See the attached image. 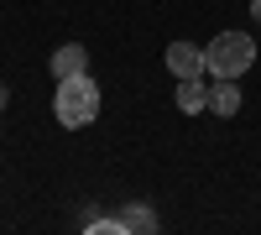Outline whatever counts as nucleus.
<instances>
[{
	"mask_svg": "<svg viewBox=\"0 0 261 235\" xmlns=\"http://www.w3.org/2000/svg\"><path fill=\"white\" fill-rule=\"evenodd\" d=\"M53 115L63 131H79L99 115V84L89 73H73V79H58V94H53Z\"/></svg>",
	"mask_w": 261,
	"mask_h": 235,
	"instance_id": "f257e3e1",
	"label": "nucleus"
},
{
	"mask_svg": "<svg viewBox=\"0 0 261 235\" xmlns=\"http://www.w3.org/2000/svg\"><path fill=\"white\" fill-rule=\"evenodd\" d=\"M204 58H209V73L214 79H241L251 63H256V42L246 37V32H220L204 47Z\"/></svg>",
	"mask_w": 261,
	"mask_h": 235,
	"instance_id": "f03ea898",
	"label": "nucleus"
},
{
	"mask_svg": "<svg viewBox=\"0 0 261 235\" xmlns=\"http://www.w3.org/2000/svg\"><path fill=\"white\" fill-rule=\"evenodd\" d=\"M167 73H178V79H199V73H209L204 47H193V42H172V47H167Z\"/></svg>",
	"mask_w": 261,
	"mask_h": 235,
	"instance_id": "7ed1b4c3",
	"label": "nucleus"
},
{
	"mask_svg": "<svg viewBox=\"0 0 261 235\" xmlns=\"http://www.w3.org/2000/svg\"><path fill=\"white\" fill-rule=\"evenodd\" d=\"M178 110H183V115H199V110H209L204 73H199V79H178Z\"/></svg>",
	"mask_w": 261,
	"mask_h": 235,
	"instance_id": "20e7f679",
	"label": "nucleus"
},
{
	"mask_svg": "<svg viewBox=\"0 0 261 235\" xmlns=\"http://www.w3.org/2000/svg\"><path fill=\"white\" fill-rule=\"evenodd\" d=\"M84 63H89V53H84L79 42H68V47L53 53V73H58V79H73V73H84Z\"/></svg>",
	"mask_w": 261,
	"mask_h": 235,
	"instance_id": "39448f33",
	"label": "nucleus"
},
{
	"mask_svg": "<svg viewBox=\"0 0 261 235\" xmlns=\"http://www.w3.org/2000/svg\"><path fill=\"white\" fill-rule=\"evenodd\" d=\"M209 110L214 115H235V110H241V89H235V79H220L209 89Z\"/></svg>",
	"mask_w": 261,
	"mask_h": 235,
	"instance_id": "423d86ee",
	"label": "nucleus"
},
{
	"mask_svg": "<svg viewBox=\"0 0 261 235\" xmlns=\"http://www.w3.org/2000/svg\"><path fill=\"white\" fill-rule=\"evenodd\" d=\"M120 230H157V215H151V209H141V204H130L125 215H120Z\"/></svg>",
	"mask_w": 261,
	"mask_h": 235,
	"instance_id": "0eeeda50",
	"label": "nucleus"
},
{
	"mask_svg": "<svg viewBox=\"0 0 261 235\" xmlns=\"http://www.w3.org/2000/svg\"><path fill=\"white\" fill-rule=\"evenodd\" d=\"M251 16H256V27H261V0H251Z\"/></svg>",
	"mask_w": 261,
	"mask_h": 235,
	"instance_id": "6e6552de",
	"label": "nucleus"
},
{
	"mask_svg": "<svg viewBox=\"0 0 261 235\" xmlns=\"http://www.w3.org/2000/svg\"><path fill=\"white\" fill-rule=\"evenodd\" d=\"M0 105H6V89H0Z\"/></svg>",
	"mask_w": 261,
	"mask_h": 235,
	"instance_id": "1a4fd4ad",
	"label": "nucleus"
}]
</instances>
